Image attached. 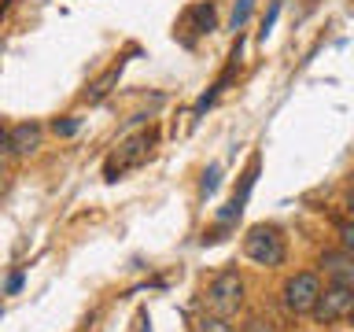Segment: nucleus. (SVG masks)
Segmentation results:
<instances>
[{
  "instance_id": "1",
  "label": "nucleus",
  "mask_w": 354,
  "mask_h": 332,
  "mask_svg": "<svg viewBox=\"0 0 354 332\" xmlns=\"http://www.w3.org/2000/svg\"><path fill=\"white\" fill-rule=\"evenodd\" d=\"M243 255L254 262V266H281L288 259V243L281 237V229L277 225H254L248 229V237H243Z\"/></svg>"
},
{
  "instance_id": "2",
  "label": "nucleus",
  "mask_w": 354,
  "mask_h": 332,
  "mask_svg": "<svg viewBox=\"0 0 354 332\" xmlns=\"http://www.w3.org/2000/svg\"><path fill=\"white\" fill-rule=\"evenodd\" d=\"M155 140H159V133H155V129H148V133H137V137L122 140V144H118V151H115V155H111V159L104 163V177H107V181H118V177L126 174V170H133V166H140V163L151 155Z\"/></svg>"
},
{
  "instance_id": "3",
  "label": "nucleus",
  "mask_w": 354,
  "mask_h": 332,
  "mask_svg": "<svg viewBox=\"0 0 354 332\" xmlns=\"http://www.w3.org/2000/svg\"><path fill=\"white\" fill-rule=\"evenodd\" d=\"M207 306L218 317H232L243 306V277L236 270H221L214 281L207 284Z\"/></svg>"
},
{
  "instance_id": "4",
  "label": "nucleus",
  "mask_w": 354,
  "mask_h": 332,
  "mask_svg": "<svg viewBox=\"0 0 354 332\" xmlns=\"http://www.w3.org/2000/svg\"><path fill=\"white\" fill-rule=\"evenodd\" d=\"M351 314H354V288H347V284H325L314 310H310V317L317 325H336V321L351 317Z\"/></svg>"
},
{
  "instance_id": "5",
  "label": "nucleus",
  "mask_w": 354,
  "mask_h": 332,
  "mask_svg": "<svg viewBox=\"0 0 354 332\" xmlns=\"http://www.w3.org/2000/svg\"><path fill=\"white\" fill-rule=\"evenodd\" d=\"M317 295H321V281H317V273H310V270L288 277L284 288H281V303H284L288 314H295V317L310 314L317 303Z\"/></svg>"
},
{
  "instance_id": "6",
  "label": "nucleus",
  "mask_w": 354,
  "mask_h": 332,
  "mask_svg": "<svg viewBox=\"0 0 354 332\" xmlns=\"http://www.w3.org/2000/svg\"><path fill=\"white\" fill-rule=\"evenodd\" d=\"M321 273L328 277V284H347L354 288V255L351 251H321Z\"/></svg>"
},
{
  "instance_id": "7",
  "label": "nucleus",
  "mask_w": 354,
  "mask_h": 332,
  "mask_svg": "<svg viewBox=\"0 0 354 332\" xmlns=\"http://www.w3.org/2000/svg\"><path fill=\"white\" fill-rule=\"evenodd\" d=\"M185 30H192V33H214L218 30V8L210 4V0H203V4H192L185 11V22H181Z\"/></svg>"
},
{
  "instance_id": "8",
  "label": "nucleus",
  "mask_w": 354,
  "mask_h": 332,
  "mask_svg": "<svg viewBox=\"0 0 354 332\" xmlns=\"http://www.w3.org/2000/svg\"><path fill=\"white\" fill-rule=\"evenodd\" d=\"M41 148V126L37 122H19L11 129V151L15 155H33Z\"/></svg>"
},
{
  "instance_id": "9",
  "label": "nucleus",
  "mask_w": 354,
  "mask_h": 332,
  "mask_svg": "<svg viewBox=\"0 0 354 332\" xmlns=\"http://www.w3.org/2000/svg\"><path fill=\"white\" fill-rule=\"evenodd\" d=\"M118 74H122V63H118V66H111V71H107V74L100 77V82H96V85L85 93V100H88V104H100V100H104V96L111 93V85L118 82Z\"/></svg>"
},
{
  "instance_id": "10",
  "label": "nucleus",
  "mask_w": 354,
  "mask_h": 332,
  "mask_svg": "<svg viewBox=\"0 0 354 332\" xmlns=\"http://www.w3.org/2000/svg\"><path fill=\"white\" fill-rule=\"evenodd\" d=\"M251 11H254V0H236V8H232V30H243V26H248Z\"/></svg>"
},
{
  "instance_id": "11",
  "label": "nucleus",
  "mask_w": 354,
  "mask_h": 332,
  "mask_svg": "<svg viewBox=\"0 0 354 332\" xmlns=\"http://www.w3.org/2000/svg\"><path fill=\"white\" fill-rule=\"evenodd\" d=\"M77 129H82V122H77V118H55V122H52V133H55V137H74Z\"/></svg>"
},
{
  "instance_id": "12",
  "label": "nucleus",
  "mask_w": 354,
  "mask_h": 332,
  "mask_svg": "<svg viewBox=\"0 0 354 332\" xmlns=\"http://www.w3.org/2000/svg\"><path fill=\"white\" fill-rule=\"evenodd\" d=\"M218 177H221V170H218V166H207V170H203V181H199V192H203V196H210V192L218 188Z\"/></svg>"
},
{
  "instance_id": "13",
  "label": "nucleus",
  "mask_w": 354,
  "mask_h": 332,
  "mask_svg": "<svg viewBox=\"0 0 354 332\" xmlns=\"http://www.w3.org/2000/svg\"><path fill=\"white\" fill-rule=\"evenodd\" d=\"M199 332H232V329H229V321H225V317L210 314V317L199 321Z\"/></svg>"
},
{
  "instance_id": "14",
  "label": "nucleus",
  "mask_w": 354,
  "mask_h": 332,
  "mask_svg": "<svg viewBox=\"0 0 354 332\" xmlns=\"http://www.w3.org/2000/svg\"><path fill=\"white\" fill-rule=\"evenodd\" d=\"M277 15H281V0H273V4H270V11H266V19H262V30H259V37H262V41L270 37V30H273Z\"/></svg>"
},
{
  "instance_id": "15",
  "label": "nucleus",
  "mask_w": 354,
  "mask_h": 332,
  "mask_svg": "<svg viewBox=\"0 0 354 332\" xmlns=\"http://www.w3.org/2000/svg\"><path fill=\"white\" fill-rule=\"evenodd\" d=\"M339 240H343V251L354 255V221H343L339 225Z\"/></svg>"
},
{
  "instance_id": "16",
  "label": "nucleus",
  "mask_w": 354,
  "mask_h": 332,
  "mask_svg": "<svg viewBox=\"0 0 354 332\" xmlns=\"http://www.w3.org/2000/svg\"><path fill=\"white\" fill-rule=\"evenodd\" d=\"M243 332H273V321H266V317H248Z\"/></svg>"
},
{
  "instance_id": "17",
  "label": "nucleus",
  "mask_w": 354,
  "mask_h": 332,
  "mask_svg": "<svg viewBox=\"0 0 354 332\" xmlns=\"http://www.w3.org/2000/svg\"><path fill=\"white\" fill-rule=\"evenodd\" d=\"M8 151H11V129H4V126H0V159H4Z\"/></svg>"
},
{
  "instance_id": "18",
  "label": "nucleus",
  "mask_w": 354,
  "mask_h": 332,
  "mask_svg": "<svg viewBox=\"0 0 354 332\" xmlns=\"http://www.w3.org/2000/svg\"><path fill=\"white\" fill-rule=\"evenodd\" d=\"M19 288H22V273H15V277L8 281V292H19Z\"/></svg>"
},
{
  "instance_id": "19",
  "label": "nucleus",
  "mask_w": 354,
  "mask_h": 332,
  "mask_svg": "<svg viewBox=\"0 0 354 332\" xmlns=\"http://www.w3.org/2000/svg\"><path fill=\"white\" fill-rule=\"evenodd\" d=\"M343 203H347V214H351V221H354V192H347V199H343Z\"/></svg>"
},
{
  "instance_id": "20",
  "label": "nucleus",
  "mask_w": 354,
  "mask_h": 332,
  "mask_svg": "<svg viewBox=\"0 0 354 332\" xmlns=\"http://www.w3.org/2000/svg\"><path fill=\"white\" fill-rule=\"evenodd\" d=\"M140 325H144V332H151V321H148V317H144V321H140Z\"/></svg>"
}]
</instances>
